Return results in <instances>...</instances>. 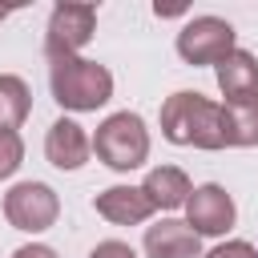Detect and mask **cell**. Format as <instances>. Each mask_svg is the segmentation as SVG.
<instances>
[{
	"instance_id": "obj_1",
	"label": "cell",
	"mask_w": 258,
	"mask_h": 258,
	"mask_svg": "<svg viewBox=\"0 0 258 258\" xmlns=\"http://www.w3.org/2000/svg\"><path fill=\"white\" fill-rule=\"evenodd\" d=\"M161 137L194 149H226V109L202 93H173L161 105Z\"/></svg>"
},
{
	"instance_id": "obj_2",
	"label": "cell",
	"mask_w": 258,
	"mask_h": 258,
	"mask_svg": "<svg viewBox=\"0 0 258 258\" xmlns=\"http://www.w3.org/2000/svg\"><path fill=\"white\" fill-rule=\"evenodd\" d=\"M48 89L60 109L93 113L113 97V73L85 56H48Z\"/></svg>"
},
{
	"instance_id": "obj_3",
	"label": "cell",
	"mask_w": 258,
	"mask_h": 258,
	"mask_svg": "<svg viewBox=\"0 0 258 258\" xmlns=\"http://www.w3.org/2000/svg\"><path fill=\"white\" fill-rule=\"evenodd\" d=\"M89 141H93L97 161H105V165L117 169V173H129V169L145 165V157H149V129H145V121H141L137 113H129V109L109 113Z\"/></svg>"
},
{
	"instance_id": "obj_4",
	"label": "cell",
	"mask_w": 258,
	"mask_h": 258,
	"mask_svg": "<svg viewBox=\"0 0 258 258\" xmlns=\"http://www.w3.org/2000/svg\"><path fill=\"white\" fill-rule=\"evenodd\" d=\"M234 40H238V32H234L230 20H222V16H194L177 32V56L185 64H194V69L198 64H218V60H226L238 48Z\"/></svg>"
},
{
	"instance_id": "obj_5",
	"label": "cell",
	"mask_w": 258,
	"mask_h": 258,
	"mask_svg": "<svg viewBox=\"0 0 258 258\" xmlns=\"http://www.w3.org/2000/svg\"><path fill=\"white\" fill-rule=\"evenodd\" d=\"M4 218L12 230H24V234H44L48 226H56L60 218V198L52 185L44 181H16L8 194H4Z\"/></svg>"
},
{
	"instance_id": "obj_6",
	"label": "cell",
	"mask_w": 258,
	"mask_h": 258,
	"mask_svg": "<svg viewBox=\"0 0 258 258\" xmlns=\"http://www.w3.org/2000/svg\"><path fill=\"white\" fill-rule=\"evenodd\" d=\"M97 32V8L93 4H56L44 28V52L48 56H81V48Z\"/></svg>"
},
{
	"instance_id": "obj_7",
	"label": "cell",
	"mask_w": 258,
	"mask_h": 258,
	"mask_svg": "<svg viewBox=\"0 0 258 258\" xmlns=\"http://www.w3.org/2000/svg\"><path fill=\"white\" fill-rule=\"evenodd\" d=\"M234 218H238L234 198L218 181H206V185H194L189 189V198H185V226L198 238H222L234 226Z\"/></svg>"
},
{
	"instance_id": "obj_8",
	"label": "cell",
	"mask_w": 258,
	"mask_h": 258,
	"mask_svg": "<svg viewBox=\"0 0 258 258\" xmlns=\"http://www.w3.org/2000/svg\"><path fill=\"white\" fill-rule=\"evenodd\" d=\"M93 153V141L85 133V125H77L73 117H56L44 133V157L56 169H81Z\"/></svg>"
},
{
	"instance_id": "obj_9",
	"label": "cell",
	"mask_w": 258,
	"mask_h": 258,
	"mask_svg": "<svg viewBox=\"0 0 258 258\" xmlns=\"http://www.w3.org/2000/svg\"><path fill=\"white\" fill-rule=\"evenodd\" d=\"M218 73V89H222V105H238V101H254L258 97V56L246 48H234L226 60L214 64Z\"/></svg>"
},
{
	"instance_id": "obj_10",
	"label": "cell",
	"mask_w": 258,
	"mask_h": 258,
	"mask_svg": "<svg viewBox=\"0 0 258 258\" xmlns=\"http://www.w3.org/2000/svg\"><path fill=\"white\" fill-rule=\"evenodd\" d=\"M145 254L149 258H202V238L181 218H161L145 226Z\"/></svg>"
},
{
	"instance_id": "obj_11",
	"label": "cell",
	"mask_w": 258,
	"mask_h": 258,
	"mask_svg": "<svg viewBox=\"0 0 258 258\" xmlns=\"http://www.w3.org/2000/svg\"><path fill=\"white\" fill-rule=\"evenodd\" d=\"M93 210L113 226H141L153 214V206L141 194V185H109V189H101L93 198Z\"/></svg>"
},
{
	"instance_id": "obj_12",
	"label": "cell",
	"mask_w": 258,
	"mask_h": 258,
	"mask_svg": "<svg viewBox=\"0 0 258 258\" xmlns=\"http://www.w3.org/2000/svg\"><path fill=\"white\" fill-rule=\"evenodd\" d=\"M189 189L194 185H189L185 169H177V165H153L145 173V181H141V194L149 198L153 210H177V206H185Z\"/></svg>"
},
{
	"instance_id": "obj_13",
	"label": "cell",
	"mask_w": 258,
	"mask_h": 258,
	"mask_svg": "<svg viewBox=\"0 0 258 258\" xmlns=\"http://www.w3.org/2000/svg\"><path fill=\"white\" fill-rule=\"evenodd\" d=\"M32 113V89L16 73H0V129L16 133Z\"/></svg>"
},
{
	"instance_id": "obj_14",
	"label": "cell",
	"mask_w": 258,
	"mask_h": 258,
	"mask_svg": "<svg viewBox=\"0 0 258 258\" xmlns=\"http://www.w3.org/2000/svg\"><path fill=\"white\" fill-rule=\"evenodd\" d=\"M222 109H226V145H242V149L258 145V97Z\"/></svg>"
},
{
	"instance_id": "obj_15",
	"label": "cell",
	"mask_w": 258,
	"mask_h": 258,
	"mask_svg": "<svg viewBox=\"0 0 258 258\" xmlns=\"http://www.w3.org/2000/svg\"><path fill=\"white\" fill-rule=\"evenodd\" d=\"M20 161H24V141H20V133L0 129V181H8V177L20 169Z\"/></svg>"
},
{
	"instance_id": "obj_16",
	"label": "cell",
	"mask_w": 258,
	"mask_h": 258,
	"mask_svg": "<svg viewBox=\"0 0 258 258\" xmlns=\"http://www.w3.org/2000/svg\"><path fill=\"white\" fill-rule=\"evenodd\" d=\"M202 258H258V250L250 246V242H242V238H234V242H218L210 254H202Z\"/></svg>"
},
{
	"instance_id": "obj_17",
	"label": "cell",
	"mask_w": 258,
	"mask_h": 258,
	"mask_svg": "<svg viewBox=\"0 0 258 258\" xmlns=\"http://www.w3.org/2000/svg\"><path fill=\"white\" fill-rule=\"evenodd\" d=\"M89 258H137V250H133L129 242H117V238H109V242H97V246L89 250Z\"/></svg>"
},
{
	"instance_id": "obj_18",
	"label": "cell",
	"mask_w": 258,
	"mask_h": 258,
	"mask_svg": "<svg viewBox=\"0 0 258 258\" xmlns=\"http://www.w3.org/2000/svg\"><path fill=\"white\" fill-rule=\"evenodd\" d=\"M12 258H56V250L44 246V242H28V246H16Z\"/></svg>"
},
{
	"instance_id": "obj_19",
	"label": "cell",
	"mask_w": 258,
	"mask_h": 258,
	"mask_svg": "<svg viewBox=\"0 0 258 258\" xmlns=\"http://www.w3.org/2000/svg\"><path fill=\"white\" fill-rule=\"evenodd\" d=\"M153 12H157V16H181L185 8H181V4H161V0H157V4H153Z\"/></svg>"
},
{
	"instance_id": "obj_20",
	"label": "cell",
	"mask_w": 258,
	"mask_h": 258,
	"mask_svg": "<svg viewBox=\"0 0 258 258\" xmlns=\"http://www.w3.org/2000/svg\"><path fill=\"white\" fill-rule=\"evenodd\" d=\"M8 12H12V8H4V4H0V20H4V16H8Z\"/></svg>"
}]
</instances>
